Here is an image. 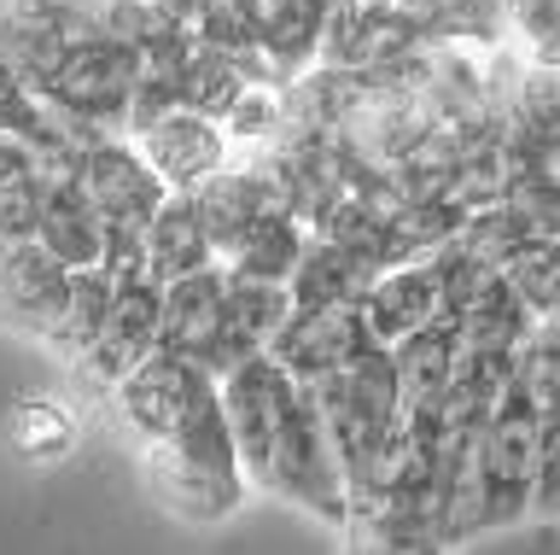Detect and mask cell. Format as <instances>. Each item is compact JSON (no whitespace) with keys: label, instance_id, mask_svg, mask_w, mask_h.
Masks as SVG:
<instances>
[{"label":"cell","instance_id":"17","mask_svg":"<svg viewBox=\"0 0 560 555\" xmlns=\"http://www.w3.org/2000/svg\"><path fill=\"white\" fill-rule=\"evenodd\" d=\"M455 327H462V345H467V351L514 357V345L537 327V310L525 304L520 292H514V281H508V275L497 269L462 310H455Z\"/></svg>","mask_w":560,"mask_h":555},{"label":"cell","instance_id":"4","mask_svg":"<svg viewBox=\"0 0 560 555\" xmlns=\"http://www.w3.org/2000/svg\"><path fill=\"white\" fill-rule=\"evenodd\" d=\"M158 345H164V287H158L147 269L117 275V299H112V310H105V327L70 369L82 374V386L112 392L140 357L158 351Z\"/></svg>","mask_w":560,"mask_h":555},{"label":"cell","instance_id":"1","mask_svg":"<svg viewBox=\"0 0 560 555\" xmlns=\"http://www.w3.org/2000/svg\"><path fill=\"white\" fill-rule=\"evenodd\" d=\"M537 444L542 421L514 404H502L490 421L467 439L462 462H455V485L444 497V520H438V544H467L485 532H508L532 520L537 497Z\"/></svg>","mask_w":560,"mask_h":555},{"label":"cell","instance_id":"6","mask_svg":"<svg viewBox=\"0 0 560 555\" xmlns=\"http://www.w3.org/2000/svg\"><path fill=\"white\" fill-rule=\"evenodd\" d=\"M432 36L392 0H332L327 36H322V71H385V65L415 59Z\"/></svg>","mask_w":560,"mask_h":555},{"label":"cell","instance_id":"8","mask_svg":"<svg viewBox=\"0 0 560 555\" xmlns=\"http://www.w3.org/2000/svg\"><path fill=\"white\" fill-rule=\"evenodd\" d=\"M362 345H374L362 304H292V316L280 322V334H275V345H269V357H275L292 380L315 386L322 374L345 369V362L357 357Z\"/></svg>","mask_w":560,"mask_h":555},{"label":"cell","instance_id":"27","mask_svg":"<svg viewBox=\"0 0 560 555\" xmlns=\"http://www.w3.org/2000/svg\"><path fill=\"white\" fill-rule=\"evenodd\" d=\"M532 514L555 520L560 514V415L542 421V444H537V497H532Z\"/></svg>","mask_w":560,"mask_h":555},{"label":"cell","instance_id":"24","mask_svg":"<svg viewBox=\"0 0 560 555\" xmlns=\"http://www.w3.org/2000/svg\"><path fill=\"white\" fill-rule=\"evenodd\" d=\"M502 47L525 65L560 71V0H502Z\"/></svg>","mask_w":560,"mask_h":555},{"label":"cell","instance_id":"30","mask_svg":"<svg viewBox=\"0 0 560 555\" xmlns=\"http://www.w3.org/2000/svg\"><path fill=\"white\" fill-rule=\"evenodd\" d=\"M392 7H397V12H409V19L432 36V24H438V12H444V0H392Z\"/></svg>","mask_w":560,"mask_h":555},{"label":"cell","instance_id":"22","mask_svg":"<svg viewBox=\"0 0 560 555\" xmlns=\"http://www.w3.org/2000/svg\"><path fill=\"white\" fill-rule=\"evenodd\" d=\"M117 299V275L105 264H88V269H70V299H65V316L59 327L47 334V351L77 362L88 345H94V334L105 327V310H112Z\"/></svg>","mask_w":560,"mask_h":555},{"label":"cell","instance_id":"26","mask_svg":"<svg viewBox=\"0 0 560 555\" xmlns=\"http://www.w3.org/2000/svg\"><path fill=\"white\" fill-rule=\"evenodd\" d=\"M508 211H514L532 234H560V176L555 170L525 164L514 182H508Z\"/></svg>","mask_w":560,"mask_h":555},{"label":"cell","instance_id":"29","mask_svg":"<svg viewBox=\"0 0 560 555\" xmlns=\"http://www.w3.org/2000/svg\"><path fill=\"white\" fill-rule=\"evenodd\" d=\"M35 234V182L30 187H0V252Z\"/></svg>","mask_w":560,"mask_h":555},{"label":"cell","instance_id":"10","mask_svg":"<svg viewBox=\"0 0 560 555\" xmlns=\"http://www.w3.org/2000/svg\"><path fill=\"white\" fill-rule=\"evenodd\" d=\"M362 316H368V334H374L380 345H402L427 322L444 316V287H438L432 252H415V257L385 264L374 281H368V292H362Z\"/></svg>","mask_w":560,"mask_h":555},{"label":"cell","instance_id":"23","mask_svg":"<svg viewBox=\"0 0 560 555\" xmlns=\"http://www.w3.org/2000/svg\"><path fill=\"white\" fill-rule=\"evenodd\" d=\"M222 129H228V141H234V152L275 147L280 129H287V82L252 77V82L234 94V106L222 112Z\"/></svg>","mask_w":560,"mask_h":555},{"label":"cell","instance_id":"7","mask_svg":"<svg viewBox=\"0 0 560 555\" xmlns=\"http://www.w3.org/2000/svg\"><path fill=\"white\" fill-rule=\"evenodd\" d=\"M129 135H135V147L147 152V164L164 176L170 194H192L205 176H217V170L234 159V141H228L222 117H210L199 106H170Z\"/></svg>","mask_w":560,"mask_h":555},{"label":"cell","instance_id":"12","mask_svg":"<svg viewBox=\"0 0 560 555\" xmlns=\"http://www.w3.org/2000/svg\"><path fill=\"white\" fill-rule=\"evenodd\" d=\"M292 316V287L287 281H257V275L228 269V310H222V339L210 357V374L240 369L245 357H262L280 334V322Z\"/></svg>","mask_w":560,"mask_h":555},{"label":"cell","instance_id":"25","mask_svg":"<svg viewBox=\"0 0 560 555\" xmlns=\"http://www.w3.org/2000/svg\"><path fill=\"white\" fill-rule=\"evenodd\" d=\"M502 275L514 281V292L537 310V316H555V304H560V234L525 240V246L502 264Z\"/></svg>","mask_w":560,"mask_h":555},{"label":"cell","instance_id":"13","mask_svg":"<svg viewBox=\"0 0 560 555\" xmlns=\"http://www.w3.org/2000/svg\"><path fill=\"white\" fill-rule=\"evenodd\" d=\"M222 310H228V264H205L164 281V351H182L210 369L222 339Z\"/></svg>","mask_w":560,"mask_h":555},{"label":"cell","instance_id":"20","mask_svg":"<svg viewBox=\"0 0 560 555\" xmlns=\"http://www.w3.org/2000/svg\"><path fill=\"white\" fill-rule=\"evenodd\" d=\"M77 409L65 404V397H47V392H30L18 397L12 415H7V444L18 450L24 462L47 467V462H65L70 450H77Z\"/></svg>","mask_w":560,"mask_h":555},{"label":"cell","instance_id":"28","mask_svg":"<svg viewBox=\"0 0 560 555\" xmlns=\"http://www.w3.org/2000/svg\"><path fill=\"white\" fill-rule=\"evenodd\" d=\"M42 159H47V147L35 141V135L0 129V187H30L42 176Z\"/></svg>","mask_w":560,"mask_h":555},{"label":"cell","instance_id":"2","mask_svg":"<svg viewBox=\"0 0 560 555\" xmlns=\"http://www.w3.org/2000/svg\"><path fill=\"white\" fill-rule=\"evenodd\" d=\"M140 474H147V492L158 497V509H170L187 527H222L240 509L252 479H245L234 427H228V409H222V380H217V397H205L170 439L140 444Z\"/></svg>","mask_w":560,"mask_h":555},{"label":"cell","instance_id":"15","mask_svg":"<svg viewBox=\"0 0 560 555\" xmlns=\"http://www.w3.org/2000/svg\"><path fill=\"white\" fill-rule=\"evenodd\" d=\"M192 205H199L205 234H210V246H217V257L234 252L245 240V229H252L262 211H275L269 194H262V182H257V170L245 159H228L217 176H205L199 187H192Z\"/></svg>","mask_w":560,"mask_h":555},{"label":"cell","instance_id":"18","mask_svg":"<svg viewBox=\"0 0 560 555\" xmlns=\"http://www.w3.org/2000/svg\"><path fill=\"white\" fill-rule=\"evenodd\" d=\"M374 264H362L357 252H345L339 240H327V234H310V246L304 257H298V269H292V304H362V292L368 281H374Z\"/></svg>","mask_w":560,"mask_h":555},{"label":"cell","instance_id":"11","mask_svg":"<svg viewBox=\"0 0 560 555\" xmlns=\"http://www.w3.org/2000/svg\"><path fill=\"white\" fill-rule=\"evenodd\" d=\"M327 7L332 0H245L257 42V65L275 82H298L322 65V36H327Z\"/></svg>","mask_w":560,"mask_h":555},{"label":"cell","instance_id":"5","mask_svg":"<svg viewBox=\"0 0 560 555\" xmlns=\"http://www.w3.org/2000/svg\"><path fill=\"white\" fill-rule=\"evenodd\" d=\"M77 182L105 217V229H147L152 211L164 205V176L147 164V152L135 147L129 129H105L77 152Z\"/></svg>","mask_w":560,"mask_h":555},{"label":"cell","instance_id":"21","mask_svg":"<svg viewBox=\"0 0 560 555\" xmlns=\"http://www.w3.org/2000/svg\"><path fill=\"white\" fill-rule=\"evenodd\" d=\"M304 246H310V229L292 211H262L252 229H245L240 246L222 257V264L234 269V275H257V281H292Z\"/></svg>","mask_w":560,"mask_h":555},{"label":"cell","instance_id":"19","mask_svg":"<svg viewBox=\"0 0 560 555\" xmlns=\"http://www.w3.org/2000/svg\"><path fill=\"white\" fill-rule=\"evenodd\" d=\"M508 404L549 421L560 415V322L537 316V327L514 345V362H508Z\"/></svg>","mask_w":560,"mask_h":555},{"label":"cell","instance_id":"3","mask_svg":"<svg viewBox=\"0 0 560 555\" xmlns=\"http://www.w3.org/2000/svg\"><path fill=\"white\" fill-rule=\"evenodd\" d=\"M105 397H112L117 427L129 432L135 444H158V439H170L205 397H217V374H210L205 362L158 345V351L140 357Z\"/></svg>","mask_w":560,"mask_h":555},{"label":"cell","instance_id":"9","mask_svg":"<svg viewBox=\"0 0 560 555\" xmlns=\"http://www.w3.org/2000/svg\"><path fill=\"white\" fill-rule=\"evenodd\" d=\"M65 299H70V264H59L35 234L0 252V322L12 334L47 345V334L65 316Z\"/></svg>","mask_w":560,"mask_h":555},{"label":"cell","instance_id":"14","mask_svg":"<svg viewBox=\"0 0 560 555\" xmlns=\"http://www.w3.org/2000/svg\"><path fill=\"white\" fill-rule=\"evenodd\" d=\"M140 252H147V275L158 287L175 281V275H192L205 264H222L217 246L205 234V217L192 194H164V205L152 211V222L140 229Z\"/></svg>","mask_w":560,"mask_h":555},{"label":"cell","instance_id":"16","mask_svg":"<svg viewBox=\"0 0 560 555\" xmlns=\"http://www.w3.org/2000/svg\"><path fill=\"white\" fill-rule=\"evenodd\" d=\"M392 357L402 380V404H438V397H450L455 369H462V327H455V316H438L402 345H392Z\"/></svg>","mask_w":560,"mask_h":555}]
</instances>
